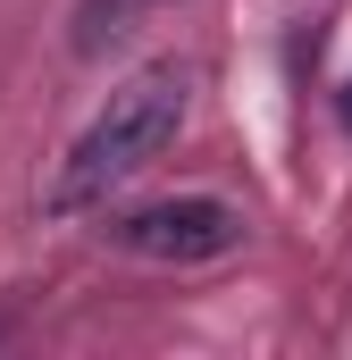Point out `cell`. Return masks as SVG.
Instances as JSON below:
<instances>
[{
    "instance_id": "6da1fadb",
    "label": "cell",
    "mask_w": 352,
    "mask_h": 360,
    "mask_svg": "<svg viewBox=\"0 0 352 360\" xmlns=\"http://www.w3.org/2000/svg\"><path fill=\"white\" fill-rule=\"evenodd\" d=\"M193 84H201L193 59H151V68H134L126 84L109 92V109L76 134V151L59 160L42 210H51V218H76L92 201H109L126 176H143V168L176 143V126H184V109H193Z\"/></svg>"
},
{
    "instance_id": "7a4b0ae2",
    "label": "cell",
    "mask_w": 352,
    "mask_h": 360,
    "mask_svg": "<svg viewBox=\"0 0 352 360\" xmlns=\"http://www.w3.org/2000/svg\"><path fill=\"white\" fill-rule=\"evenodd\" d=\"M101 243H118L126 260H160V269H201V260H227L252 243V218L218 193H176V201H143V210H118L101 226Z\"/></svg>"
},
{
    "instance_id": "3957f363",
    "label": "cell",
    "mask_w": 352,
    "mask_h": 360,
    "mask_svg": "<svg viewBox=\"0 0 352 360\" xmlns=\"http://www.w3.org/2000/svg\"><path fill=\"white\" fill-rule=\"evenodd\" d=\"M143 8H176V0H84V8H76V51L92 59V51H101V42H118Z\"/></svg>"
},
{
    "instance_id": "277c9868",
    "label": "cell",
    "mask_w": 352,
    "mask_h": 360,
    "mask_svg": "<svg viewBox=\"0 0 352 360\" xmlns=\"http://www.w3.org/2000/svg\"><path fill=\"white\" fill-rule=\"evenodd\" d=\"M336 117H344V126H352V84H344V92H336Z\"/></svg>"
}]
</instances>
